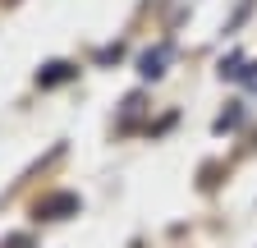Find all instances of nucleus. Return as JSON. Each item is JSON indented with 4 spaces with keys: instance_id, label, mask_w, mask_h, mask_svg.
Masks as SVG:
<instances>
[{
    "instance_id": "7ed1b4c3",
    "label": "nucleus",
    "mask_w": 257,
    "mask_h": 248,
    "mask_svg": "<svg viewBox=\"0 0 257 248\" xmlns=\"http://www.w3.org/2000/svg\"><path fill=\"white\" fill-rule=\"evenodd\" d=\"M64 78H74V65H46V69L37 74L42 87H55V83H64Z\"/></svg>"
},
{
    "instance_id": "f257e3e1",
    "label": "nucleus",
    "mask_w": 257,
    "mask_h": 248,
    "mask_svg": "<svg viewBox=\"0 0 257 248\" xmlns=\"http://www.w3.org/2000/svg\"><path fill=\"white\" fill-rule=\"evenodd\" d=\"M78 211V198L74 193H55V198H42L37 202V216H46V221H60V216H74Z\"/></svg>"
},
{
    "instance_id": "f03ea898",
    "label": "nucleus",
    "mask_w": 257,
    "mask_h": 248,
    "mask_svg": "<svg viewBox=\"0 0 257 248\" xmlns=\"http://www.w3.org/2000/svg\"><path fill=\"white\" fill-rule=\"evenodd\" d=\"M166 60H170V42H161V46L143 51V60H138V74H143V78H161V74H166Z\"/></svg>"
}]
</instances>
